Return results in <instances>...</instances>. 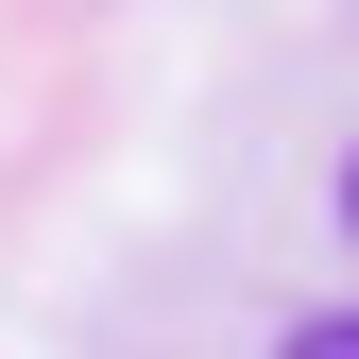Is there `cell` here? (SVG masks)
<instances>
[{
	"label": "cell",
	"instance_id": "obj_1",
	"mask_svg": "<svg viewBox=\"0 0 359 359\" xmlns=\"http://www.w3.org/2000/svg\"><path fill=\"white\" fill-rule=\"evenodd\" d=\"M291 359H359V308H325V325H291Z\"/></svg>",
	"mask_w": 359,
	"mask_h": 359
},
{
	"label": "cell",
	"instance_id": "obj_2",
	"mask_svg": "<svg viewBox=\"0 0 359 359\" xmlns=\"http://www.w3.org/2000/svg\"><path fill=\"white\" fill-rule=\"evenodd\" d=\"M342 222H359V171H342Z\"/></svg>",
	"mask_w": 359,
	"mask_h": 359
}]
</instances>
